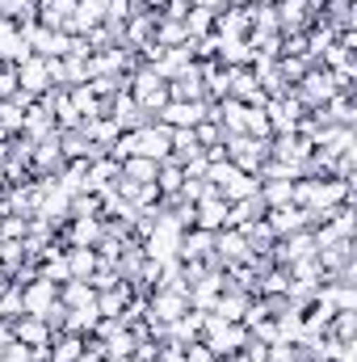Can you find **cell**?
Segmentation results:
<instances>
[{
	"instance_id": "cell-1",
	"label": "cell",
	"mask_w": 357,
	"mask_h": 362,
	"mask_svg": "<svg viewBox=\"0 0 357 362\" xmlns=\"http://www.w3.org/2000/svg\"><path fill=\"white\" fill-rule=\"evenodd\" d=\"M290 202L303 206V211L311 215V223H320V219H328V211L353 202V181H341V177H294Z\"/></svg>"
},
{
	"instance_id": "cell-2",
	"label": "cell",
	"mask_w": 357,
	"mask_h": 362,
	"mask_svg": "<svg viewBox=\"0 0 357 362\" xmlns=\"http://www.w3.org/2000/svg\"><path fill=\"white\" fill-rule=\"evenodd\" d=\"M198 341H202V346H206L214 358H223V354H236V350H244V341H248V329H244V320H223V316L206 312Z\"/></svg>"
},
{
	"instance_id": "cell-3",
	"label": "cell",
	"mask_w": 357,
	"mask_h": 362,
	"mask_svg": "<svg viewBox=\"0 0 357 362\" xmlns=\"http://www.w3.org/2000/svg\"><path fill=\"white\" fill-rule=\"evenodd\" d=\"M290 93L298 97V105H303V110H324L337 93H345V89H341V81H337L324 64H311V68L303 72V81H298Z\"/></svg>"
},
{
	"instance_id": "cell-4",
	"label": "cell",
	"mask_w": 357,
	"mask_h": 362,
	"mask_svg": "<svg viewBox=\"0 0 357 362\" xmlns=\"http://www.w3.org/2000/svg\"><path fill=\"white\" fill-rule=\"evenodd\" d=\"M131 97H135V105L143 110V114H160V105L169 101V81L164 76H156V68L152 64H135V72H131Z\"/></svg>"
},
{
	"instance_id": "cell-5",
	"label": "cell",
	"mask_w": 357,
	"mask_h": 362,
	"mask_svg": "<svg viewBox=\"0 0 357 362\" xmlns=\"http://www.w3.org/2000/svg\"><path fill=\"white\" fill-rule=\"evenodd\" d=\"M185 312H189V291L185 286H152L147 291V316L143 320H156V325L169 329Z\"/></svg>"
},
{
	"instance_id": "cell-6",
	"label": "cell",
	"mask_w": 357,
	"mask_h": 362,
	"mask_svg": "<svg viewBox=\"0 0 357 362\" xmlns=\"http://www.w3.org/2000/svg\"><path fill=\"white\" fill-rule=\"evenodd\" d=\"M223 148H227V160H231L240 173H253V177H257V169L269 160V139H253V135H227V139H223Z\"/></svg>"
},
{
	"instance_id": "cell-7",
	"label": "cell",
	"mask_w": 357,
	"mask_h": 362,
	"mask_svg": "<svg viewBox=\"0 0 357 362\" xmlns=\"http://www.w3.org/2000/svg\"><path fill=\"white\" fill-rule=\"evenodd\" d=\"M101 236H105L101 215H72L59 223V245H68V249H97Z\"/></svg>"
},
{
	"instance_id": "cell-8",
	"label": "cell",
	"mask_w": 357,
	"mask_h": 362,
	"mask_svg": "<svg viewBox=\"0 0 357 362\" xmlns=\"http://www.w3.org/2000/svg\"><path fill=\"white\" fill-rule=\"evenodd\" d=\"M59 308V286L47 278H30L21 282V316H42L51 320V312Z\"/></svg>"
},
{
	"instance_id": "cell-9",
	"label": "cell",
	"mask_w": 357,
	"mask_h": 362,
	"mask_svg": "<svg viewBox=\"0 0 357 362\" xmlns=\"http://www.w3.org/2000/svg\"><path fill=\"white\" fill-rule=\"evenodd\" d=\"M135 64H139V55L131 47H101V51L89 55V81H97V76H126V72H135Z\"/></svg>"
},
{
	"instance_id": "cell-10",
	"label": "cell",
	"mask_w": 357,
	"mask_h": 362,
	"mask_svg": "<svg viewBox=\"0 0 357 362\" xmlns=\"http://www.w3.org/2000/svg\"><path fill=\"white\" fill-rule=\"evenodd\" d=\"M13 68H17V89L30 93L34 101H42L47 93L55 89V85H51V64H47L42 55H25V59L13 64Z\"/></svg>"
},
{
	"instance_id": "cell-11",
	"label": "cell",
	"mask_w": 357,
	"mask_h": 362,
	"mask_svg": "<svg viewBox=\"0 0 357 362\" xmlns=\"http://www.w3.org/2000/svg\"><path fill=\"white\" fill-rule=\"evenodd\" d=\"M206 110H210V101H164L160 105V114H156V122H164V127H173V131H193L202 118H206Z\"/></svg>"
},
{
	"instance_id": "cell-12",
	"label": "cell",
	"mask_w": 357,
	"mask_h": 362,
	"mask_svg": "<svg viewBox=\"0 0 357 362\" xmlns=\"http://www.w3.org/2000/svg\"><path fill=\"white\" fill-rule=\"evenodd\" d=\"M63 169H68V160H63V152H59V131H55L51 139L34 144V156H30V173H34V177H59Z\"/></svg>"
},
{
	"instance_id": "cell-13",
	"label": "cell",
	"mask_w": 357,
	"mask_h": 362,
	"mask_svg": "<svg viewBox=\"0 0 357 362\" xmlns=\"http://www.w3.org/2000/svg\"><path fill=\"white\" fill-rule=\"evenodd\" d=\"M253 253H248V240H244V232L240 228H223V232H214V262L227 270V266H240V262H248Z\"/></svg>"
},
{
	"instance_id": "cell-14",
	"label": "cell",
	"mask_w": 357,
	"mask_h": 362,
	"mask_svg": "<svg viewBox=\"0 0 357 362\" xmlns=\"http://www.w3.org/2000/svg\"><path fill=\"white\" fill-rule=\"evenodd\" d=\"M131 299H135V286L131 282H114V286L97 291V316L101 320H122L126 308H131Z\"/></svg>"
},
{
	"instance_id": "cell-15",
	"label": "cell",
	"mask_w": 357,
	"mask_h": 362,
	"mask_svg": "<svg viewBox=\"0 0 357 362\" xmlns=\"http://www.w3.org/2000/svg\"><path fill=\"white\" fill-rule=\"evenodd\" d=\"M13 337H17L21 346H30V350H47V346L55 341V329H51V320H42V316H17V320H13Z\"/></svg>"
},
{
	"instance_id": "cell-16",
	"label": "cell",
	"mask_w": 357,
	"mask_h": 362,
	"mask_svg": "<svg viewBox=\"0 0 357 362\" xmlns=\"http://www.w3.org/2000/svg\"><path fill=\"white\" fill-rule=\"evenodd\" d=\"M177 262H214V232L185 228V236L177 245Z\"/></svg>"
},
{
	"instance_id": "cell-17",
	"label": "cell",
	"mask_w": 357,
	"mask_h": 362,
	"mask_svg": "<svg viewBox=\"0 0 357 362\" xmlns=\"http://www.w3.org/2000/svg\"><path fill=\"white\" fill-rule=\"evenodd\" d=\"M59 127H55V118H51V110H47V101H34L30 110H25V118H21V139H30V144H42V139H51Z\"/></svg>"
},
{
	"instance_id": "cell-18",
	"label": "cell",
	"mask_w": 357,
	"mask_h": 362,
	"mask_svg": "<svg viewBox=\"0 0 357 362\" xmlns=\"http://www.w3.org/2000/svg\"><path fill=\"white\" fill-rule=\"evenodd\" d=\"M193 228L202 232H223L227 228V198H219V189L202 202H193Z\"/></svg>"
},
{
	"instance_id": "cell-19",
	"label": "cell",
	"mask_w": 357,
	"mask_h": 362,
	"mask_svg": "<svg viewBox=\"0 0 357 362\" xmlns=\"http://www.w3.org/2000/svg\"><path fill=\"white\" fill-rule=\"evenodd\" d=\"M265 223L273 228V236L282 240V236H290V232H303V228H311V215L303 211V206H273V211H265Z\"/></svg>"
},
{
	"instance_id": "cell-20",
	"label": "cell",
	"mask_w": 357,
	"mask_h": 362,
	"mask_svg": "<svg viewBox=\"0 0 357 362\" xmlns=\"http://www.w3.org/2000/svg\"><path fill=\"white\" fill-rule=\"evenodd\" d=\"M214 38L219 42H244L248 38V8H219L214 13Z\"/></svg>"
},
{
	"instance_id": "cell-21",
	"label": "cell",
	"mask_w": 357,
	"mask_h": 362,
	"mask_svg": "<svg viewBox=\"0 0 357 362\" xmlns=\"http://www.w3.org/2000/svg\"><path fill=\"white\" fill-rule=\"evenodd\" d=\"M248 303H253V291H244V286H223L219 291V299L210 303V312L214 316H223V320H244V312H248Z\"/></svg>"
},
{
	"instance_id": "cell-22",
	"label": "cell",
	"mask_w": 357,
	"mask_h": 362,
	"mask_svg": "<svg viewBox=\"0 0 357 362\" xmlns=\"http://www.w3.org/2000/svg\"><path fill=\"white\" fill-rule=\"evenodd\" d=\"M59 308H63V312H89V308H97V291H92V282H85V278H68V282H59Z\"/></svg>"
},
{
	"instance_id": "cell-23",
	"label": "cell",
	"mask_w": 357,
	"mask_h": 362,
	"mask_svg": "<svg viewBox=\"0 0 357 362\" xmlns=\"http://www.w3.org/2000/svg\"><path fill=\"white\" fill-rule=\"evenodd\" d=\"M30 55L25 38H21V25L13 17H0V64H21Z\"/></svg>"
},
{
	"instance_id": "cell-24",
	"label": "cell",
	"mask_w": 357,
	"mask_h": 362,
	"mask_svg": "<svg viewBox=\"0 0 357 362\" xmlns=\"http://www.w3.org/2000/svg\"><path fill=\"white\" fill-rule=\"evenodd\" d=\"M76 17V0H42L38 4V25L47 30H72Z\"/></svg>"
},
{
	"instance_id": "cell-25",
	"label": "cell",
	"mask_w": 357,
	"mask_h": 362,
	"mask_svg": "<svg viewBox=\"0 0 357 362\" xmlns=\"http://www.w3.org/2000/svg\"><path fill=\"white\" fill-rule=\"evenodd\" d=\"M152 68H156V76L177 81L181 72H189V68H193V51H189V42H185V47H164V55H160Z\"/></svg>"
},
{
	"instance_id": "cell-26",
	"label": "cell",
	"mask_w": 357,
	"mask_h": 362,
	"mask_svg": "<svg viewBox=\"0 0 357 362\" xmlns=\"http://www.w3.org/2000/svg\"><path fill=\"white\" fill-rule=\"evenodd\" d=\"M169 97L173 101H206V85H202V68L193 59L189 72H181L177 81H169Z\"/></svg>"
},
{
	"instance_id": "cell-27",
	"label": "cell",
	"mask_w": 357,
	"mask_h": 362,
	"mask_svg": "<svg viewBox=\"0 0 357 362\" xmlns=\"http://www.w3.org/2000/svg\"><path fill=\"white\" fill-rule=\"evenodd\" d=\"M68 97H72V105H76V118H80V122H92V118H101V114L109 110V101H101V97L92 93L89 81H85V85H72Z\"/></svg>"
},
{
	"instance_id": "cell-28",
	"label": "cell",
	"mask_w": 357,
	"mask_h": 362,
	"mask_svg": "<svg viewBox=\"0 0 357 362\" xmlns=\"http://www.w3.org/2000/svg\"><path fill=\"white\" fill-rule=\"evenodd\" d=\"M253 219H265V202H261V189L253 198H240V202H227V228H244Z\"/></svg>"
},
{
	"instance_id": "cell-29",
	"label": "cell",
	"mask_w": 357,
	"mask_h": 362,
	"mask_svg": "<svg viewBox=\"0 0 357 362\" xmlns=\"http://www.w3.org/2000/svg\"><path fill=\"white\" fill-rule=\"evenodd\" d=\"M240 232H244V240H248V253H253V257H269V253H273V245H277V236H273V228H269L265 219H253V223H244Z\"/></svg>"
},
{
	"instance_id": "cell-30",
	"label": "cell",
	"mask_w": 357,
	"mask_h": 362,
	"mask_svg": "<svg viewBox=\"0 0 357 362\" xmlns=\"http://www.w3.org/2000/svg\"><path fill=\"white\" fill-rule=\"evenodd\" d=\"M324 337H328V341H337V346H353V341H357V308H353V312H332V316H328Z\"/></svg>"
},
{
	"instance_id": "cell-31",
	"label": "cell",
	"mask_w": 357,
	"mask_h": 362,
	"mask_svg": "<svg viewBox=\"0 0 357 362\" xmlns=\"http://www.w3.org/2000/svg\"><path fill=\"white\" fill-rule=\"evenodd\" d=\"M80 131L89 135V144L105 148V152H109V148L118 144V135H122V127H118V122H114L109 114H101V118H92V122H80Z\"/></svg>"
},
{
	"instance_id": "cell-32",
	"label": "cell",
	"mask_w": 357,
	"mask_h": 362,
	"mask_svg": "<svg viewBox=\"0 0 357 362\" xmlns=\"http://www.w3.org/2000/svg\"><path fill=\"white\" fill-rule=\"evenodd\" d=\"M89 337H76V333H55V341L47 346V362H76L85 350Z\"/></svg>"
},
{
	"instance_id": "cell-33",
	"label": "cell",
	"mask_w": 357,
	"mask_h": 362,
	"mask_svg": "<svg viewBox=\"0 0 357 362\" xmlns=\"http://www.w3.org/2000/svg\"><path fill=\"white\" fill-rule=\"evenodd\" d=\"M118 169H122V181H135V185H147V181H156V173H160V165L147 160V156H126Z\"/></svg>"
},
{
	"instance_id": "cell-34",
	"label": "cell",
	"mask_w": 357,
	"mask_h": 362,
	"mask_svg": "<svg viewBox=\"0 0 357 362\" xmlns=\"http://www.w3.org/2000/svg\"><path fill=\"white\" fill-rule=\"evenodd\" d=\"M63 253H68V274H72V278H85V282H89L92 270L101 266L97 249H68V245H63Z\"/></svg>"
},
{
	"instance_id": "cell-35",
	"label": "cell",
	"mask_w": 357,
	"mask_h": 362,
	"mask_svg": "<svg viewBox=\"0 0 357 362\" xmlns=\"http://www.w3.org/2000/svg\"><path fill=\"white\" fill-rule=\"evenodd\" d=\"M290 291V270L286 266H265L257 274V295H286Z\"/></svg>"
},
{
	"instance_id": "cell-36",
	"label": "cell",
	"mask_w": 357,
	"mask_h": 362,
	"mask_svg": "<svg viewBox=\"0 0 357 362\" xmlns=\"http://www.w3.org/2000/svg\"><path fill=\"white\" fill-rule=\"evenodd\" d=\"M185 34H189V38H210V34H214V13L189 4V13H185Z\"/></svg>"
},
{
	"instance_id": "cell-37",
	"label": "cell",
	"mask_w": 357,
	"mask_h": 362,
	"mask_svg": "<svg viewBox=\"0 0 357 362\" xmlns=\"http://www.w3.org/2000/svg\"><path fill=\"white\" fill-rule=\"evenodd\" d=\"M152 38H156L160 47H185V42H189V34H185V21H173V17H160Z\"/></svg>"
},
{
	"instance_id": "cell-38",
	"label": "cell",
	"mask_w": 357,
	"mask_h": 362,
	"mask_svg": "<svg viewBox=\"0 0 357 362\" xmlns=\"http://www.w3.org/2000/svg\"><path fill=\"white\" fill-rule=\"evenodd\" d=\"M0 17H13L17 25L38 21V0H0Z\"/></svg>"
},
{
	"instance_id": "cell-39",
	"label": "cell",
	"mask_w": 357,
	"mask_h": 362,
	"mask_svg": "<svg viewBox=\"0 0 357 362\" xmlns=\"http://www.w3.org/2000/svg\"><path fill=\"white\" fill-rule=\"evenodd\" d=\"M290 189H294V181H261V202H265V211L290 206Z\"/></svg>"
},
{
	"instance_id": "cell-40",
	"label": "cell",
	"mask_w": 357,
	"mask_h": 362,
	"mask_svg": "<svg viewBox=\"0 0 357 362\" xmlns=\"http://www.w3.org/2000/svg\"><path fill=\"white\" fill-rule=\"evenodd\" d=\"M193 135H198V148H202V152H206V148H219V144L227 139V135H223V127H219L214 118H202V122L193 127Z\"/></svg>"
},
{
	"instance_id": "cell-41",
	"label": "cell",
	"mask_w": 357,
	"mask_h": 362,
	"mask_svg": "<svg viewBox=\"0 0 357 362\" xmlns=\"http://www.w3.org/2000/svg\"><path fill=\"white\" fill-rule=\"evenodd\" d=\"M181 181H185V173H181V165L169 156L164 165H160V173H156V185H160V194H177Z\"/></svg>"
},
{
	"instance_id": "cell-42",
	"label": "cell",
	"mask_w": 357,
	"mask_h": 362,
	"mask_svg": "<svg viewBox=\"0 0 357 362\" xmlns=\"http://www.w3.org/2000/svg\"><path fill=\"white\" fill-rule=\"evenodd\" d=\"M0 362H38V358H34V350H30V346H21V341L13 337V341L0 350Z\"/></svg>"
},
{
	"instance_id": "cell-43",
	"label": "cell",
	"mask_w": 357,
	"mask_h": 362,
	"mask_svg": "<svg viewBox=\"0 0 357 362\" xmlns=\"http://www.w3.org/2000/svg\"><path fill=\"white\" fill-rule=\"evenodd\" d=\"M13 97H17V68L0 64V101H13Z\"/></svg>"
},
{
	"instance_id": "cell-44",
	"label": "cell",
	"mask_w": 357,
	"mask_h": 362,
	"mask_svg": "<svg viewBox=\"0 0 357 362\" xmlns=\"http://www.w3.org/2000/svg\"><path fill=\"white\" fill-rule=\"evenodd\" d=\"M244 358H248V362H269V346L261 341V337H253V333H248V341H244Z\"/></svg>"
},
{
	"instance_id": "cell-45",
	"label": "cell",
	"mask_w": 357,
	"mask_h": 362,
	"mask_svg": "<svg viewBox=\"0 0 357 362\" xmlns=\"http://www.w3.org/2000/svg\"><path fill=\"white\" fill-rule=\"evenodd\" d=\"M206 169H210V160H206V156H189V160L181 165V173H185V177H193V181H206Z\"/></svg>"
},
{
	"instance_id": "cell-46",
	"label": "cell",
	"mask_w": 357,
	"mask_h": 362,
	"mask_svg": "<svg viewBox=\"0 0 357 362\" xmlns=\"http://www.w3.org/2000/svg\"><path fill=\"white\" fill-rule=\"evenodd\" d=\"M253 0H223V8H248Z\"/></svg>"
},
{
	"instance_id": "cell-47",
	"label": "cell",
	"mask_w": 357,
	"mask_h": 362,
	"mask_svg": "<svg viewBox=\"0 0 357 362\" xmlns=\"http://www.w3.org/2000/svg\"><path fill=\"white\" fill-rule=\"evenodd\" d=\"M0 278H4V274H0Z\"/></svg>"
}]
</instances>
